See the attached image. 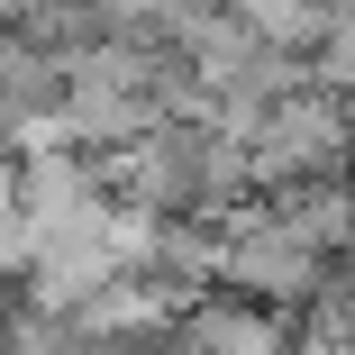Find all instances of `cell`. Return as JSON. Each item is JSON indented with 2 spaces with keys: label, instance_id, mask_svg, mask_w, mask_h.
Listing matches in <instances>:
<instances>
[{
  "label": "cell",
  "instance_id": "1",
  "mask_svg": "<svg viewBox=\"0 0 355 355\" xmlns=\"http://www.w3.org/2000/svg\"><path fill=\"white\" fill-rule=\"evenodd\" d=\"M110 164V191L137 209H164V219H228L237 200H255V164H246V137L209 110H173L146 137H128Z\"/></svg>",
  "mask_w": 355,
  "mask_h": 355
},
{
  "label": "cell",
  "instance_id": "2",
  "mask_svg": "<svg viewBox=\"0 0 355 355\" xmlns=\"http://www.w3.org/2000/svg\"><path fill=\"white\" fill-rule=\"evenodd\" d=\"M337 273H346V255H328L273 191L237 200L228 219H209V292H237V301H255L273 319H292V310H310L328 292Z\"/></svg>",
  "mask_w": 355,
  "mask_h": 355
},
{
  "label": "cell",
  "instance_id": "3",
  "mask_svg": "<svg viewBox=\"0 0 355 355\" xmlns=\"http://www.w3.org/2000/svg\"><path fill=\"white\" fill-rule=\"evenodd\" d=\"M246 137V164H255V191H282V182H310V173H337L346 155V92H319V83H292L273 110L237 119Z\"/></svg>",
  "mask_w": 355,
  "mask_h": 355
},
{
  "label": "cell",
  "instance_id": "4",
  "mask_svg": "<svg viewBox=\"0 0 355 355\" xmlns=\"http://www.w3.org/2000/svg\"><path fill=\"white\" fill-rule=\"evenodd\" d=\"M19 273H28V219H19V200L0 191V292H19Z\"/></svg>",
  "mask_w": 355,
  "mask_h": 355
},
{
  "label": "cell",
  "instance_id": "5",
  "mask_svg": "<svg viewBox=\"0 0 355 355\" xmlns=\"http://www.w3.org/2000/svg\"><path fill=\"white\" fill-rule=\"evenodd\" d=\"M37 10H46V0H0V28H28Z\"/></svg>",
  "mask_w": 355,
  "mask_h": 355
}]
</instances>
